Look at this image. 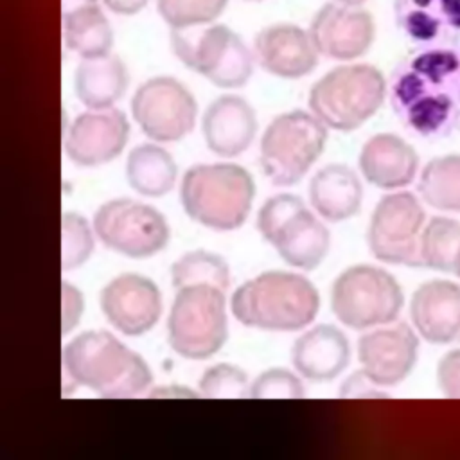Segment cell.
Instances as JSON below:
<instances>
[{"label":"cell","instance_id":"1","mask_svg":"<svg viewBox=\"0 0 460 460\" xmlns=\"http://www.w3.org/2000/svg\"><path fill=\"white\" fill-rule=\"evenodd\" d=\"M394 113L422 138L460 131V45L426 47L404 58L388 79Z\"/></svg>","mask_w":460,"mask_h":460},{"label":"cell","instance_id":"2","mask_svg":"<svg viewBox=\"0 0 460 460\" xmlns=\"http://www.w3.org/2000/svg\"><path fill=\"white\" fill-rule=\"evenodd\" d=\"M65 379L108 399L142 395L153 383L146 359L113 332L92 329L74 336L61 354Z\"/></svg>","mask_w":460,"mask_h":460},{"label":"cell","instance_id":"3","mask_svg":"<svg viewBox=\"0 0 460 460\" xmlns=\"http://www.w3.org/2000/svg\"><path fill=\"white\" fill-rule=\"evenodd\" d=\"M320 309L314 284L302 273L270 270L243 282L230 296L232 316L253 329L293 332L305 329Z\"/></svg>","mask_w":460,"mask_h":460},{"label":"cell","instance_id":"4","mask_svg":"<svg viewBox=\"0 0 460 460\" xmlns=\"http://www.w3.org/2000/svg\"><path fill=\"white\" fill-rule=\"evenodd\" d=\"M255 181L248 169L232 162L196 164L180 180L183 212L198 225L216 230H237L250 216Z\"/></svg>","mask_w":460,"mask_h":460},{"label":"cell","instance_id":"5","mask_svg":"<svg viewBox=\"0 0 460 460\" xmlns=\"http://www.w3.org/2000/svg\"><path fill=\"white\" fill-rule=\"evenodd\" d=\"M388 83L368 63L340 65L323 74L309 90V110L334 131L349 133L363 126L383 106Z\"/></svg>","mask_w":460,"mask_h":460},{"label":"cell","instance_id":"6","mask_svg":"<svg viewBox=\"0 0 460 460\" xmlns=\"http://www.w3.org/2000/svg\"><path fill=\"white\" fill-rule=\"evenodd\" d=\"M257 230L280 259L302 271L318 268L331 250V234L296 194L268 198L257 214Z\"/></svg>","mask_w":460,"mask_h":460},{"label":"cell","instance_id":"7","mask_svg":"<svg viewBox=\"0 0 460 460\" xmlns=\"http://www.w3.org/2000/svg\"><path fill=\"white\" fill-rule=\"evenodd\" d=\"M228 340L226 291L210 284L176 289L167 314L169 347L185 359H207Z\"/></svg>","mask_w":460,"mask_h":460},{"label":"cell","instance_id":"8","mask_svg":"<svg viewBox=\"0 0 460 460\" xmlns=\"http://www.w3.org/2000/svg\"><path fill=\"white\" fill-rule=\"evenodd\" d=\"M327 129L313 111L304 110L271 119L259 142L264 176L279 187L298 183L323 153Z\"/></svg>","mask_w":460,"mask_h":460},{"label":"cell","instance_id":"9","mask_svg":"<svg viewBox=\"0 0 460 460\" xmlns=\"http://www.w3.org/2000/svg\"><path fill=\"white\" fill-rule=\"evenodd\" d=\"M171 49L187 68L203 75L217 88H241L253 72L255 56L223 23L171 29Z\"/></svg>","mask_w":460,"mask_h":460},{"label":"cell","instance_id":"10","mask_svg":"<svg viewBox=\"0 0 460 460\" xmlns=\"http://www.w3.org/2000/svg\"><path fill=\"white\" fill-rule=\"evenodd\" d=\"M404 305L397 279L374 264L345 268L331 286V311L340 323L356 331L392 323Z\"/></svg>","mask_w":460,"mask_h":460},{"label":"cell","instance_id":"11","mask_svg":"<svg viewBox=\"0 0 460 460\" xmlns=\"http://www.w3.org/2000/svg\"><path fill=\"white\" fill-rule=\"evenodd\" d=\"M92 225L108 250L129 259L156 255L171 237L165 216L156 207L131 198L104 201L95 210Z\"/></svg>","mask_w":460,"mask_h":460},{"label":"cell","instance_id":"12","mask_svg":"<svg viewBox=\"0 0 460 460\" xmlns=\"http://www.w3.org/2000/svg\"><path fill=\"white\" fill-rule=\"evenodd\" d=\"M426 212L420 199L408 190L385 194L372 210L367 244L370 253L386 264L422 266L420 237Z\"/></svg>","mask_w":460,"mask_h":460},{"label":"cell","instance_id":"13","mask_svg":"<svg viewBox=\"0 0 460 460\" xmlns=\"http://www.w3.org/2000/svg\"><path fill=\"white\" fill-rule=\"evenodd\" d=\"M131 115L142 133L153 142H178L194 129L198 102L181 81L156 75L135 90Z\"/></svg>","mask_w":460,"mask_h":460},{"label":"cell","instance_id":"14","mask_svg":"<svg viewBox=\"0 0 460 460\" xmlns=\"http://www.w3.org/2000/svg\"><path fill=\"white\" fill-rule=\"evenodd\" d=\"M99 305L110 325L124 336L149 332L162 316L160 288L140 273H120L108 280L99 295Z\"/></svg>","mask_w":460,"mask_h":460},{"label":"cell","instance_id":"15","mask_svg":"<svg viewBox=\"0 0 460 460\" xmlns=\"http://www.w3.org/2000/svg\"><path fill=\"white\" fill-rule=\"evenodd\" d=\"M419 358V332L404 322L367 329L358 341L361 370L379 386L404 381Z\"/></svg>","mask_w":460,"mask_h":460},{"label":"cell","instance_id":"16","mask_svg":"<svg viewBox=\"0 0 460 460\" xmlns=\"http://www.w3.org/2000/svg\"><path fill=\"white\" fill-rule=\"evenodd\" d=\"M309 34L320 56L334 61H352L372 47L376 23L361 5L329 2L314 13Z\"/></svg>","mask_w":460,"mask_h":460},{"label":"cell","instance_id":"17","mask_svg":"<svg viewBox=\"0 0 460 460\" xmlns=\"http://www.w3.org/2000/svg\"><path fill=\"white\" fill-rule=\"evenodd\" d=\"M129 120L117 108L79 113L65 135L66 158L81 167H97L115 160L129 138Z\"/></svg>","mask_w":460,"mask_h":460},{"label":"cell","instance_id":"18","mask_svg":"<svg viewBox=\"0 0 460 460\" xmlns=\"http://www.w3.org/2000/svg\"><path fill=\"white\" fill-rule=\"evenodd\" d=\"M253 56L268 74L282 79H300L316 68L320 52L309 31L295 23H273L255 34Z\"/></svg>","mask_w":460,"mask_h":460},{"label":"cell","instance_id":"19","mask_svg":"<svg viewBox=\"0 0 460 460\" xmlns=\"http://www.w3.org/2000/svg\"><path fill=\"white\" fill-rule=\"evenodd\" d=\"M410 320L428 343H460V284L444 279L420 284L410 300Z\"/></svg>","mask_w":460,"mask_h":460},{"label":"cell","instance_id":"20","mask_svg":"<svg viewBox=\"0 0 460 460\" xmlns=\"http://www.w3.org/2000/svg\"><path fill=\"white\" fill-rule=\"evenodd\" d=\"M201 133L214 155L221 158L239 156L252 146L257 135L255 110L241 95H219L207 106L201 117Z\"/></svg>","mask_w":460,"mask_h":460},{"label":"cell","instance_id":"21","mask_svg":"<svg viewBox=\"0 0 460 460\" xmlns=\"http://www.w3.org/2000/svg\"><path fill=\"white\" fill-rule=\"evenodd\" d=\"M394 18L419 49L460 45V0H394Z\"/></svg>","mask_w":460,"mask_h":460},{"label":"cell","instance_id":"22","mask_svg":"<svg viewBox=\"0 0 460 460\" xmlns=\"http://www.w3.org/2000/svg\"><path fill=\"white\" fill-rule=\"evenodd\" d=\"M361 176L383 190L410 185L419 172V155L411 144L394 133L370 137L358 156Z\"/></svg>","mask_w":460,"mask_h":460},{"label":"cell","instance_id":"23","mask_svg":"<svg viewBox=\"0 0 460 460\" xmlns=\"http://www.w3.org/2000/svg\"><path fill=\"white\" fill-rule=\"evenodd\" d=\"M291 361L295 370L309 381H331L350 361V343L345 332L331 323H318L304 331L293 343Z\"/></svg>","mask_w":460,"mask_h":460},{"label":"cell","instance_id":"24","mask_svg":"<svg viewBox=\"0 0 460 460\" xmlns=\"http://www.w3.org/2000/svg\"><path fill=\"white\" fill-rule=\"evenodd\" d=\"M309 201L323 221H347L361 208V180L358 172L345 164L323 165L309 181Z\"/></svg>","mask_w":460,"mask_h":460},{"label":"cell","instance_id":"25","mask_svg":"<svg viewBox=\"0 0 460 460\" xmlns=\"http://www.w3.org/2000/svg\"><path fill=\"white\" fill-rule=\"evenodd\" d=\"M129 83L128 68L119 56L106 54L81 59L75 68V95L90 110L113 108L126 93Z\"/></svg>","mask_w":460,"mask_h":460},{"label":"cell","instance_id":"26","mask_svg":"<svg viewBox=\"0 0 460 460\" xmlns=\"http://www.w3.org/2000/svg\"><path fill=\"white\" fill-rule=\"evenodd\" d=\"M128 185L144 198L169 194L178 180V165L172 155L158 142L135 146L124 164Z\"/></svg>","mask_w":460,"mask_h":460},{"label":"cell","instance_id":"27","mask_svg":"<svg viewBox=\"0 0 460 460\" xmlns=\"http://www.w3.org/2000/svg\"><path fill=\"white\" fill-rule=\"evenodd\" d=\"M63 41L81 59L111 54L113 29L99 2L63 11Z\"/></svg>","mask_w":460,"mask_h":460},{"label":"cell","instance_id":"28","mask_svg":"<svg viewBox=\"0 0 460 460\" xmlns=\"http://www.w3.org/2000/svg\"><path fill=\"white\" fill-rule=\"evenodd\" d=\"M420 199L442 212H460V155L431 158L419 172Z\"/></svg>","mask_w":460,"mask_h":460},{"label":"cell","instance_id":"29","mask_svg":"<svg viewBox=\"0 0 460 460\" xmlns=\"http://www.w3.org/2000/svg\"><path fill=\"white\" fill-rule=\"evenodd\" d=\"M458 253L460 221L446 216L431 217L420 237L422 266L442 273H455Z\"/></svg>","mask_w":460,"mask_h":460},{"label":"cell","instance_id":"30","mask_svg":"<svg viewBox=\"0 0 460 460\" xmlns=\"http://www.w3.org/2000/svg\"><path fill=\"white\" fill-rule=\"evenodd\" d=\"M169 271L174 289L194 284H210L223 291L230 288V266L221 255L214 252H187L171 264Z\"/></svg>","mask_w":460,"mask_h":460},{"label":"cell","instance_id":"31","mask_svg":"<svg viewBox=\"0 0 460 460\" xmlns=\"http://www.w3.org/2000/svg\"><path fill=\"white\" fill-rule=\"evenodd\" d=\"M93 225L79 212H63L61 217V268L63 271L83 266L95 248Z\"/></svg>","mask_w":460,"mask_h":460},{"label":"cell","instance_id":"32","mask_svg":"<svg viewBox=\"0 0 460 460\" xmlns=\"http://www.w3.org/2000/svg\"><path fill=\"white\" fill-rule=\"evenodd\" d=\"M226 4L228 0H156V9L171 29H185L212 23Z\"/></svg>","mask_w":460,"mask_h":460},{"label":"cell","instance_id":"33","mask_svg":"<svg viewBox=\"0 0 460 460\" xmlns=\"http://www.w3.org/2000/svg\"><path fill=\"white\" fill-rule=\"evenodd\" d=\"M250 379L246 372L232 363H216L208 367L199 381V395L208 399H243L250 397Z\"/></svg>","mask_w":460,"mask_h":460},{"label":"cell","instance_id":"34","mask_svg":"<svg viewBox=\"0 0 460 460\" xmlns=\"http://www.w3.org/2000/svg\"><path fill=\"white\" fill-rule=\"evenodd\" d=\"M304 394L302 376L282 367L268 368L250 383V399H300Z\"/></svg>","mask_w":460,"mask_h":460},{"label":"cell","instance_id":"35","mask_svg":"<svg viewBox=\"0 0 460 460\" xmlns=\"http://www.w3.org/2000/svg\"><path fill=\"white\" fill-rule=\"evenodd\" d=\"M437 385L446 397L460 399V347L440 358L437 365Z\"/></svg>","mask_w":460,"mask_h":460},{"label":"cell","instance_id":"36","mask_svg":"<svg viewBox=\"0 0 460 460\" xmlns=\"http://www.w3.org/2000/svg\"><path fill=\"white\" fill-rule=\"evenodd\" d=\"M61 329L63 334L72 332L81 322L84 311V296L77 286L68 280L61 282Z\"/></svg>","mask_w":460,"mask_h":460},{"label":"cell","instance_id":"37","mask_svg":"<svg viewBox=\"0 0 460 460\" xmlns=\"http://www.w3.org/2000/svg\"><path fill=\"white\" fill-rule=\"evenodd\" d=\"M383 386L376 385L363 370L354 372L347 381L341 385L340 395L341 397H383Z\"/></svg>","mask_w":460,"mask_h":460},{"label":"cell","instance_id":"38","mask_svg":"<svg viewBox=\"0 0 460 460\" xmlns=\"http://www.w3.org/2000/svg\"><path fill=\"white\" fill-rule=\"evenodd\" d=\"M102 2L110 11L122 14V16L137 14L147 4V0H102Z\"/></svg>","mask_w":460,"mask_h":460},{"label":"cell","instance_id":"39","mask_svg":"<svg viewBox=\"0 0 460 460\" xmlns=\"http://www.w3.org/2000/svg\"><path fill=\"white\" fill-rule=\"evenodd\" d=\"M99 0H63V11L74 9V7H81L86 4H97Z\"/></svg>","mask_w":460,"mask_h":460},{"label":"cell","instance_id":"40","mask_svg":"<svg viewBox=\"0 0 460 460\" xmlns=\"http://www.w3.org/2000/svg\"><path fill=\"white\" fill-rule=\"evenodd\" d=\"M340 4H347V5H363L367 0H336Z\"/></svg>","mask_w":460,"mask_h":460},{"label":"cell","instance_id":"41","mask_svg":"<svg viewBox=\"0 0 460 460\" xmlns=\"http://www.w3.org/2000/svg\"><path fill=\"white\" fill-rule=\"evenodd\" d=\"M455 275L460 279V253H458V259H456V266H455Z\"/></svg>","mask_w":460,"mask_h":460},{"label":"cell","instance_id":"42","mask_svg":"<svg viewBox=\"0 0 460 460\" xmlns=\"http://www.w3.org/2000/svg\"><path fill=\"white\" fill-rule=\"evenodd\" d=\"M248 2H262V0H248Z\"/></svg>","mask_w":460,"mask_h":460}]
</instances>
